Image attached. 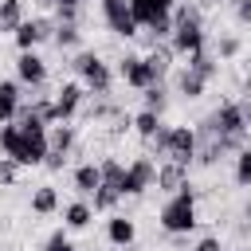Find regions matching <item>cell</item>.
<instances>
[{
  "instance_id": "obj_37",
  "label": "cell",
  "mask_w": 251,
  "mask_h": 251,
  "mask_svg": "<svg viewBox=\"0 0 251 251\" xmlns=\"http://www.w3.org/2000/svg\"><path fill=\"white\" fill-rule=\"evenodd\" d=\"M239 110H243V126L251 129V102H239Z\"/></svg>"
},
{
  "instance_id": "obj_23",
  "label": "cell",
  "mask_w": 251,
  "mask_h": 251,
  "mask_svg": "<svg viewBox=\"0 0 251 251\" xmlns=\"http://www.w3.org/2000/svg\"><path fill=\"white\" fill-rule=\"evenodd\" d=\"M133 126H137V133H141V137H153V133L161 129V122H157V110H145V114H137V122H133Z\"/></svg>"
},
{
  "instance_id": "obj_32",
  "label": "cell",
  "mask_w": 251,
  "mask_h": 251,
  "mask_svg": "<svg viewBox=\"0 0 251 251\" xmlns=\"http://www.w3.org/2000/svg\"><path fill=\"white\" fill-rule=\"evenodd\" d=\"M145 106H149V110H161V106H165V98H161V86H157V82H153V86H145Z\"/></svg>"
},
{
  "instance_id": "obj_38",
  "label": "cell",
  "mask_w": 251,
  "mask_h": 251,
  "mask_svg": "<svg viewBox=\"0 0 251 251\" xmlns=\"http://www.w3.org/2000/svg\"><path fill=\"white\" fill-rule=\"evenodd\" d=\"M55 4H67V8H75V4H78V0H55Z\"/></svg>"
},
{
  "instance_id": "obj_35",
  "label": "cell",
  "mask_w": 251,
  "mask_h": 251,
  "mask_svg": "<svg viewBox=\"0 0 251 251\" xmlns=\"http://www.w3.org/2000/svg\"><path fill=\"white\" fill-rule=\"evenodd\" d=\"M235 51H239V39H224V43H220V55H224V59H231Z\"/></svg>"
},
{
  "instance_id": "obj_27",
  "label": "cell",
  "mask_w": 251,
  "mask_h": 251,
  "mask_svg": "<svg viewBox=\"0 0 251 251\" xmlns=\"http://www.w3.org/2000/svg\"><path fill=\"white\" fill-rule=\"evenodd\" d=\"M47 149H59V153H67V149H71V129H67V126H59V129L47 137Z\"/></svg>"
},
{
  "instance_id": "obj_5",
  "label": "cell",
  "mask_w": 251,
  "mask_h": 251,
  "mask_svg": "<svg viewBox=\"0 0 251 251\" xmlns=\"http://www.w3.org/2000/svg\"><path fill=\"white\" fill-rule=\"evenodd\" d=\"M75 71H78V75H82V82H86V86H94L98 94H106V90H110V67H106L98 55H78V59H75Z\"/></svg>"
},
{
  "instance_id": "obj_9",
  "label": "cell",
  "mask_w": 251,
  "mask_h": 251,
  "mask_svg": "<svg viewBox=\"0 0 251 251\" xmlns=\"http://www.w3.org/2000/svg\"><path fill=\"white\" fill-rule=\"evenodd\" d=\"M173 8V0H129V16L137 20V27H149L157 20H165Z\"/></svg>"
},
{
  "instance_id": "obj_19",
  "label": "cell",
  "mask_w": 251,
  "mask_h": 251,
  "mask_svg": "<svg viewBox=\"0 0 251 251\" xmlns=\"http://www.w3.org/2000/svg\"><path fill=\"white\" fill-rule=\"evenodd\" d=\"M204 82H208L204 75L184 71V75H180V90H184V98H200V94H204Z\"/></svg>"
},
{
  "instance_id": "obj_8",
  "label": "cell",
  "mask_w": 251,
  "mask_h": 251,
  "mask_svg": "<svg viewBox=\"0 0 251 251\" xmlns=\"http://www.w3.org/2000/svg\"><path fill=\"white\" fill-rule=\"evenodd\" d=\"M122 78H126L129 86L145 90V86L157 82V71L149 67V59H141V55H126V59H122Z\"/></svg>"
},
{
  "instance_id": "obj_36",
  "label": "cell",
  "mask_w": 251,
  "mask_h": 251,
  "mask_svg": "<svg viewBox=\"0 0 251 251\" xmlns=\"http://www.w3.org/2000/svg\"><path fill=\"white\" fill-rule=\"evenodd\" d=\"M192 251H224V247H220V239H200Z\"/></svg>"
},
{
  "instance_id": "obj_6",
  "label": "cell",
  "mask_w": 251,
  "mask_h": 251,
  "mask_svg": "<svg viewBox=\"0 0 251 251\" xmlns=\"http://www.w3.org/2000/svg\"><path fill=\"white\" fill-rule=\"evenodd\" d=\"M153 176H157V169H153V161H145V157H137L129 169H126V176H122V196H141L149 184H153Z\"/></svg>"
},
{
  "instance_id": "obj_14",
  "label": "cell",
  "mask_w": 251,
  "mask_h": 251,
  "mask_svg": "<svg viewBox=\"0 0 251 251\" xmlns=\"http://www.w3.org/2000/svg\"><path fill=\"white\" fill-rule=\"evenodd\" d=\"M20 110V86L16 82H0V126L12 122Z\"/></svg>"
},
{
  "instance_id": "obj_16",
  "label": "cell",
  "mask_w": 251,
  "mask_h": 251,
  "mask_svg": "<svg viewBox=\"0 0 251 251\" xmlns=\"http://www.w3.org/2000/svg\"><path fill=\"white\" fill-rule=\"evenodd\" d=\"M24 24V4L20 0H0V31H16Z\"/></svg>"
},
{
  "instance_id": "obj_30",
  "label": "cell",
  "mask_w": 251,
  "mask_h": 251,
  "mask_svg": "<svg viewBox=\"0 0 251 251\" xmlns=\"http://www.w3.org/2000/svg\"><path fill=\"white\" fill-rule=\"evenodd\" d=\"M16 169H20V165H16L12 157H0V184H12V180H16Z\"/></svg>"
},
{
  "instance_id": "obj_2",
  "label": "cell",
  "mask_w": 251,
  "mask_h": 251,
  "mask_svg": "<svg viewBox=\"0 0 251 251\" xmlns=\"http://www.w3.org/2000/svg\"><path fill=\"white\" fill-rule=\"evenodd\" d=\"M149 141H157V153H161L165 161H180V165H188V161H192V153H196V133H192V129H184V126L157 129Z\"/></svg>"
},
{
  "instance_id": "obj_33",
  "label": "cell",
  "mask_w": 251,
  "mask_h": 251,
  "mask_svg": "<svg viewBox=\"0 0 251 251\" xmlns=\"http://www.w3.org/2000/svg\"><path fill=\"white\" fill-rule=\"evenodd\" d=\"M63 161H67V153H59V149H47V157H43V165L55 173V169H63Z\"/></svg>"
},
{
  "instance_id": "obj_24",
  "label": "cell",
  "mask_w": 251,
  "mask_h": 251,
  "mask_svg": "<svg viewBox=\"0 0 251 251\" xmlns=\"http://www.w3.org/2000/svg\"><path fill=\"white\" fill-rule=\"evenodd\" d=\"M16 145H20V126H8V122H4V126H0V149L12 157Z\"/></svg>"
},
{
  "instance_id": "obj_26",
  "label": "cell",
  "mask_w": 251,
  "mask_h": 251,
  "mask_svg": "<svg viewBox=\"0 0 251 251\" xmlns=\"http://www.w3.org/2000/svg\"><path fill=\"white\" fill-rule=\"evenodd\" d=\"M235 180H239V184H251V149H243V153L235 157Z\"/></svg>"
},
{
  "instance_id": "obj_10",
  "label": "cell",
  "mask_w": 251,
  "mask_h": 251,
  "mask_svg": "<svg viewBox=\"0 0 251 251\" xmlns=\"http://www.w3.org/2000/svg\"><path fill=\"white\" fill-rule=\"evenodd\" d=\"M78 102H82V86H78V82H67V86L59 90V98L51 102V110H55V122H67V118L78 110Z\"/></svg>"
},
{
  "instance_id": "obj_1",
  "label": "cell",
  "mask_w": 251,
  "mask_h": 251,
  "mask_svg": "<svg viewBox=\"0 0 251 251\" xmlns=\"http://www.w3.org/2000/svg\"><path fill=\"white\" fill-rule=\"evenodd\" d=\"M161 227L165 231H173V235H180V231H192L196 227V196H192V188L184 184V188H176L169 200H165V208H161Z\"/></svg>"
},
{
  "instance_id": "obj_29",
  "label": "cell",
  "mask_w": 251,
  "mask_h": 251,
  "mask_svg": "<svg viewBox=\"0 0 251 251\" xmlns=\"http://www.w3.org/2000/svg\"><path fill=\"white\" fill-rule=\"evenodd\" d=\"M169 55H173V47H161V51H153V55H149V67H153L157 75H165V71H169Z\"/></svg>"
},
{
  "instance_id": "obj_4",
  "label": "cell",
  "mask_w": 251,
  "mask_h": 251,
  "mask_svg": "<svg viewBox=\"0 0 251 251\" xmlns=\"http://www.w3.org/2000/svg\"><path fill=\"white\" fill-rule=\"evenodd\" d=\"M173 51H184V55L204 51V27H200V20L192 12L176 16V24H173Z\"/></svg>"
},
{
  "instance_id": "obj_40",
  "label": "cell",
  "mask_w": 251,
  "mask_h": 251,
  "mask_svg": "<svg viewBox=\"0 0 251 251\" xmlns=\"http://www.w3.org/2000/svg\"><path fill=\"white\" fill-rule=\"evenodd\" d=\"M247 94H251V75H247Z\"/></svg>"
},
{
  "instance_id": "obj_34",
  "label": "cell",
  "mask_w": 251,
  "mask_h": 251,
  "mask_svg": "<svg viewBox=\"0 0 251 251\" xmlns=\"http://www.w3.org/2000/svg\"><path fill=\"white\" fill-rule=\"evenodd\" d=\"M235 16H239V24H251V0H239L235 4Z\"/></svg>"
},
{
  "instance_id": "obj_28",
  "label": "cell",
  "mask_w": 251,
  "mask_h": 251,
  "mask_svg": "<svg viewBox=\"0 0 251 251\" xmlns=\"http://www.w3.org/2000/svg\"><path fill=\"white\" fill-rule=\"evenodd\" d=\"M55 43H59V47H71V43H78V27H75V24H63V27L55 31Z\"/></svg>"
},
{
  "instance_id": "obj_25",
  "label": "cell",
  "mask_w": 251,
  "mask_h": 251,
  "mask_svg": "<svg viewBox=\"0 0 251 251\" xmlns=\"http://www.w3.org/2000/svg\"><path fill=\"white\" fill-rule=\"evenodd\" d=\"M188 71H196V75L212 78V71H216V67H212V59H208L204 51H192V55H188Z\"/></svg>"
},
{
  "instance_id": "obj_7",
  "label": "cell",
  "mask_w": 251,
  "mask_h": 251,
  "mask_svg": "<svg viewBox=\"0 0 251 251\" xmlns=\"http://www.w3.org/2000/svg\"><path fill=\"white\" fill-rule=\"evenodd\" d=\"M102 16H106L110 31H118V35H137V20L129 16V0H102Z\"/></svg>"
},
{
  "instance_id": "obj_3",
  "label": "cell",
  "mask_w": 251,
  "mask_h": 251,
  "mask_svg": "<svg viewBox=\"0 0 251 251\" xmlns=\"http://www.w3.org/2000/svg\"><path fill=\"white\" fill-rule=\"evenodd\" d=\"M208 129L220 137V145L227 149V145H239V137H243V110H239V102H224L212 118H208Z\"/></svg>"
},
{
  "instance_id": "obj_13",
  "label": "cell",
  "mask_w": 251,
  "mask_h": 251,
  "mask_svg": "<svg viewBox=\"0 0 251 251\" xmlns=\"http://www.w3.org/2000/svg\"><path fill=\"white\" fill-rule=\"evenodd\" d=\"M43 35H47V24H43V20H24V24L16 27V43H20V51H31Z\"/></svg>"
},
{
  "instance_id": "obj_20",
  "label": "cell",
  "mask_w": 251,
  "mask_h": 251,
  "mask_svg": "<svg viewBox=\"0 0 251 251\" xmlns=\"http://www.w3.org/2000/svg\"><path fill=\"white\" fill-rule=\"evenodd\" d=\"M98 169H102V184H110V188L122 192V176H126V169H122L118 161H102Z\"/></svg>"
},
{
  "instance_id": "obj_21",
  "label": "cell",
  "mask_w": 251,
  "mask_h": 251,
  "mask_svg": "<svg viewBox=\"0 0 251 251\" xmlns=\"http://www.w3.org/2000/svg\"><path fill=\"white\" fill-rule=\"evenodd\" d=\"M118 196H122L118 188H110V184H98V188H94V208H98V212H110V208L118 204Z\"/></svg>"
},
{
  "instance_id": "obj_15",
  "label": "cell",
  "mask_w": 251,
  "mask_h": 251,
  "mask_svg": "<svg viewBox=\"0 0 251 251\" xmlns=\"http://www.w3.org/2000/svg\"><path fill=\"white\" fill-rule=\"evenodd\" d=\"M106 235H110V243H118V247H129L137 231H133V224H129L126 216H114V220L106 224Z\"/></svg>"
},
{
  "instance_id": "obj_12",
  "label": "cell",
  "mask_w": 251,
  "mask_h": 251,
  "mask_svg": "<svg viewBox=\"0 0 251 251\" xmlns=\"http://www.w3.org/2000/svg\"><path fill=\"white\" fill-rule=\"evenodd\" d=\"M157 184H161V188H169V192L184 188V184H188V165H180V161H169L165 169H157Z\"/></svg>"
},
{
  "instance_id": "obj_17",
  "label": "cell",
  "mask_w": 251,
  "mask_h": 251,
  "mask_svg": "<svg viewBox=\"0 0 251 251\" xmlns=\"http://www.w3.org/2000/svg\"><path fill=\"white\" fill-rule=\"evenodd\" d=\"M98 184H102V169L98 165H78L75 169V188L78 192H94Z\"/></svg>"
},
{
  "instance_id": "obj_11",
  "label": "cell",
  "mask_w": 251,
  "mask_h": 251,
  "mask_svg": "<svg viewBox=\"0 0 251 251\" xmlns=\"http://www.w3.org/2000/svg\"><path fill=\"white\" fill-rule=\"evenodd\" d=\"M16 75H20L24 82H31V86H39V82L47 78V67H43V59H39L35 51H24V55L16 59Z\"/></svg>"
},
{
  "instance_id": "obj_22",
  "label": "cell",
  "mask_w": 251,
  "mask_h": 251,
  "mask_svg": "<svg viewBox=\"0 0 251 251\" xmlns=\"http://www.w3.org/2000/svg\"><path fill=\"white\" fill-rule=\"evenodd\" d=\"M63 216H67V227H86L94 212H90L86 204H67V212H63Z\"/></svg>"
},
{
  "instance_id": "obj_31",
  "label": "cell",
  "mask_w": 251,
  "mask_h": 251,
  "mask_svg": "<svg viewBox=\"0 0 251 251\" xmlns=\"http://www.w3.org/2000/svg\"><path fill=\"white\" fill-rule=\"evenodd\" d=\"M43 251H75V243H71L63 231H55V235L47 239V247H43Z\"/></svg>"
},
{
  "instance_id": "obj_18",
  "label": "cell",
  "mask_w": 251,
  "mask_h": 251,
  "mask_svg": "<svg viewBox=\"0 0 251 251\" xmlns=\"http://www.w3.org/2000/svg\"><path fill=\"white\" fill-rule=\"evenodd\" d=\"M55 208H59V196H55V188H39V192L31 196V212L47 216V212H55Z\"/></svg>"
},
{
  "instance_id": "obj_39",
  "label": "cell",
  "mask_w": 251,
  "mask_h": 251,
  "mask_svg": "<svg viewBox=\"0 0 251 251\" xmlns=\"http://www.w3.org/2000/svg\"><path fill=\"white\" fill-rule=\"evenodd\" d=\"M247 220H251V200H247Z\"/></svg>"
}]
</instances>
